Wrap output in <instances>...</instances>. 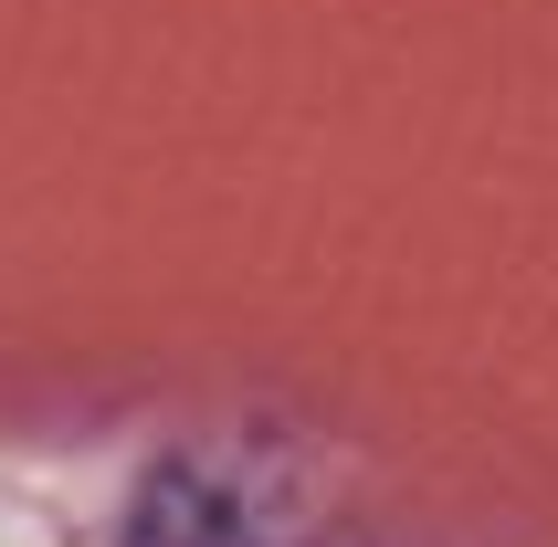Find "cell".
<instances>
[{
  "label": "cell",
  "mask_w": 558,
  "mask_h": 547,
  "mask_svg": "<svg viewBox=\"0 0 558 547\" xmlns=\"http://www.w3.org/2000/svg\"><path fill=\"white\" fill-rule=\"evenodd\" d=\"M316 506L327 485L284 431H221V442L169 453L137 485L126 547H306Z\"/></svg>",
  "instance_id": "cell-1"
}]
</instances>
